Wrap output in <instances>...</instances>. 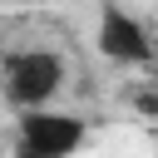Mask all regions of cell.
I'll use <instances>...</instances> for the list:
<instances>
[{"mask_svg": "<svg viewBox=\"0 0 158 158\" xmlns=\"http://www.w3.org/2000/svg\"><path fill=\"white\" fill-rule=\"evenodd\" d=\"M59 84H64V59L54 49H15L0 64V89H5V99L20 114L49 109V99L59 94Z\"/></svg>", "mask_w": 158, "mask_h": 158, "instance_id": "6da1fadb", "label": "cell"}, {"mask_svg": "<svg viewBox=\"0 0 158 158\" xmlns=\"http://www.w3.org/2000/svg\"><path fill=\"white\" fill-rule=\"evenodd\" d=\"M84 138H89L84 118L59 114V109H35V114H20L10 158H74Z\"/></svg>", "mask_w": 158, "mask_h": 158, "instance_id": "7a4b0ae2", "label": "cell"}, {"mask_svg": "<svg viewBox=\"0 0 158 158\" xmlns=\"http://www.w3.org/2000/svg\"><path fill=\"white\" fill-rule=\"evenodd\" d=\"M94 40H99V54L114 59V64H153V40H148V30H143L118 0H104V5H99V30H94Z\"/></svg>", "mask_w": 158, "mask_h": 158, "instance_id": "3957f363", "label": "cell"}, {"mask_svg": "<svg viewBox=\"0 0 158 158\" xmlns=\"http://www.w3.org/2000/svg\"><path fill=\"white\" fill-rule=\"evenodd\" d=\"M148 89H153V94H158V74H153V79H148Z\"/></svg>", "mask_w": 158, "mask_h": 158, "instance_id": "277c9868", "label": "cell"}, {"mask_svg": "<svg viewBox=\"0 0 158 158\" xmlns=\"http://www.w3.org/2000/svg\"><path fill=\"white\" fill-rule=\"evenodd\" d=\"M10 5H30V0H10Z\"/></svg>", "mask_w": 158, "mask_h": 158, "instance_id": "5b68a950", "label": "cell"}]
</instances>
